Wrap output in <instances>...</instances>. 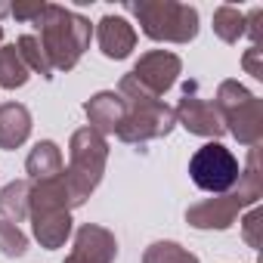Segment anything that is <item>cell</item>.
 Returning <instances> with one entry per match:
<instances>
[{"label": "cell", "instance_id": "1", "mask_svg": "<svg viewBox=\"0 0 263 263\" xmlns=\"http://www.w3.org/2000/svg\"><path fill=\"white\" fill-rule=\"evenodd\" d=\"M34 28H37V41H41L53 71H71L81 62V56L87 53L90 37H93L90 19H84L81 13L59 7V4H47L41 19L34 22Z\"/></svg>", "mask_w": 263, "mask_h": 263}, {"label": "cell", "instance_id": "2", "mask_svg": "<svg viewBox=\"0 0 263 263\" xmlns=\"http://www.w3.org/2000/svg\"><path fill=\"white\" fill-rule=\"evenodd\" d=\"M260 198H263L260 149H251L248 152V164L238 174V183L229 192H223V195H214V198H204V201L192 204L186 211V223L192 229H201V232H208V229H229L235 223V217L245 208H254Z\"/></svg>", "mask_w": 263, "mask_h": 263}, {"label": "cell", "instance_id": "3", "mask_svg": "<svg viewBox=\"0 0 263 263\" xmlns=\"http://www.w3.org/2000/svg\"><path fill=\"white\" fill-rule=\"evenodd\" d=\"M118 93L127 105L124 111V121L118 127V140L121 143H130V146H146L152 140H161L167 137L171 130L177 127V118H174V108L167 102H161L158 96L146 93L130 74L121 78L118 84Z\"/></svg>", "mask_w": 263, "mask_h": 263}, {"label": "cell", "instance_id": "4", "mask_svg": "<svg viewBox=\"0 0 263 263\" xmlns=\"http://www.w3.org/2000/svg\"><path fill=\"white\" fill-rule=\"evenodd\" d=\"M108 164V143L105 137H99L96 130L81 127L68 140V171H65V183L71 192V208H81L93 189L102 183Z\"/></svg>", "mask_w": 263, "mask_h": 263}, {"label": "cell", "instance_id": "5", "mask_svg": "<svg viewBox=\"0 0 263 263\" xmlns=\"http://www.w3.org/2000/svg\"><path fill=\"white\" fill-rule=\"evenodd\" d=\"M127 13H134L143 34L161 44H189L198 34V10L177 0H140L127 4Z\"/></svg>", "mask_w": 263, "mask_h": 263}, {"label": "cell", "instance_id": "6", "mask_svg": "<svg viewBox=\"0 0 263 263\" xmlns=\"http://www.w3.org/2000/svg\"><path fill=\"white\" fill-rule=\"evenodd\" d=\"M214 108L223 121V130L232 134L241 146L257 149L263 140V102L238 81H223L217 87Z\"/></svg>", "mask_w": 263, "mask_h": 263}, {"label": "cell", "instance_id": "7", "mask_svg": "<svg viewBox=\"0 0 263 263\" xmlns=\"http://www.w3.org/2000/svg\"><path fill=\"white\" fill-rule=\"evenodd\" d=\"M241 164L232 155V149H226L223 143H204L201 149H195V155L189 158V177L201 192L211 195H223L238 183Z\"/></svg>", "mask_w": 263, "mask_h": 263}, {"label": "cell", "instance_id": "8", "mask_svg": "<svg viewBox=\"0 0 263 263\" xmlns=\"http://www.w3.org/2000/svg\"><path fill=\"white\" fill-rule=\"evenodd\" d=\"M174 118H177V124H183V127L189 130V134L204 137V140H211V143H217V140L226 134V130H223V121H220V115H217V108H214V102L198 93V81H189V84L183 87V96H180V102L174 105Z\"/></svg>", "mask_w": 263, "mask_h": 263}, {"label": "cell", "instance_id": "9", "mask_svg": "<svg viewBox=\"0 0 263 263\" xmlns=\"http://www.w3.org/2000/svg\"><path fill=\"white\" fill-rule=\"evenodd\" d=\"M180 71H183V59L177 53H171V50H149L146 56H140V62L134 65V71H127V74L134 78L146 93H152V96L161 99L177 84Z\"/></svg>", "mask_w": 263, "mask_h": 263}, {"label": "cell", "instance_id": "10", "mask_svg": "<svg viewBox=\"0 0 263 263\" xmlns=\"http://www.w3.org/2000/svg\"><path fill=\"white\" fill-rule=\"evenodd\" d=\"M118 238L111 229L99 223H84L74 232V245L65 254V263H115Z\"/></svg>", "mask_w": 263, "mask_h": 263}, {"label": "cell", "instance_id": "11", "mask_svg": "<svg viewBox=\"0 0 263 263\" xmlns=\"http://www.w3.org/2000/svg\"><path fill=\"white\" fill-rule=\"evenodd\" d=\"M96 44L105 59H127L137 50V28L130 25L124 16H102L96 25Z\"/></svg>", "mask_w": 263, "mask_h": 263}, {"label": "cell", "instance_id": "12", "mask_svg": "<svg viewBox=\"0 0 263 263\" xmlns=\"http://www.w3.org/2000/svg\"><path fill=\"white\" fill-rule=\"evenodd\" d=\"M124 111H127V105H124L121 93H115V90H99V93H93V96L84 102V115H87V121H90L87 127L96 130L99 137L118 134V127H121V121H124Z\"/></svg>", "mask_w": 263, "mask_h": 263}, {"label": "cell", "instance_id": "13", "mask_svg": "<svg viewBox=\"0 0 263 263\" xmlns=\"http://www.w3.org/2000/svg\"><path fill=\"white\" fill-rule=\"evenodd\" d=\"M31 137V111L22 102H4L0 105V149H19Z\"/></svg>", "mask_w": 263, "mask_h": 263}, {"label": "cell", "instance_id": "14", "mask_svg": "<svg viewBox=\"0 0 263 263\" xmlns=\"http://www.w3.org/2000/svg\"><path fill=\"white\" fill-rule=\"evenodd\" d=\"M71 211H59V214H41V217H31V232L34 238L41 241V248L53 251V248H62L71 235Z\"/></svg>", "mask_w": 263, "mask_h": 263}, {"label": "cell", "instance_id": "15", "mask_svg": "<svg viewBox=\"0 0 263 263\" xmlns=\"http://www.w3.org/2000/svg\"><path fill=\"white\" fill-rule=\"evenodd\" d=\"M25 171H28V180H50V177H59L65 167H62V149L53 143V140H41L28 158H25Z\"/></svg>", "mask_w": 263, "mask_h": 263}, {"label": "cell", "instance_id": "16", "mask_svg": "<svg viewBox=\"0 0 263 263\" xmlns=\"http://www.w3.org/2000/svg\"><path fill=\"white\" fill-rule=\"evenodd\" d=\"M28 195H31V180H13L0 189V217L10 223H22L28 217Z\"/></svg>", "mask_w": 263, "mask_h": 263}, {"label": "cell", "instance_id": "17", "mask_svg": "<svg viewBox=\"0 0 263 263\" xmlns=\"http://www.w3.org/2000/svg\"><path fill=\"white\" fill-rule=\"evenodd\" d=\"M28 78H31V71L22 62L16 44H4L0 47V87L4 90H19V87L28 84Z\"/></svg>", "mask_w": 263, "mask_h": 263}, {"label": "cell", "instance_id": "18", "mask_svg": "<svg viewBox=\"0 0 263 263\" xmlns=\"http://www.w3.org/2000/svg\"><path fill=\"white\" fill-rule=\"evenodd\" d=\"M214 34L223 41V44H238L245 37V13L223 4L214 10Z\"/></svg>", "mask_w": 263, "mask_h": 263}, {"label": "cell", "instance_id": "19", "mask_svg": "<svg viewBox=\"0 0 263 263\" xmlns=\"http://www.w3.org/2000/svg\"><path fill=\"white\" fill-rule=\"evenodd\" d=\"M16 50H19L22 62L28 65V71H37L44 81H50V78L56 74V71H53V65L47 62V53H44V47H41L37 34H22V37L16 41Z\"/></svg>", "mask_w": 263, "mask_h": 263}, {"label": "cell", "instance_id": "20", "mask_svg": "<svg viewBox=\"0 0 263 263\" xmlns=\"http://www.w3.org/2000/svg\"><path fill=\"white\" fill-rule=\"evenodd\" d=\"M143 263H201V260L177 241H152L143 254Z\"/></svg>", "mask_w": 263, "mask_h": 263}, {"label": "cell", "instance_id": "21", "mask_svg": "<svg viewBox=\"0 0 263 263\" xmlns=\"http://www.w3.org/2000/svg\"><path fill=\"white\" fill-rule=\"evenodd\" d=\"M25 251H28V235H25L16 223H10V220L0 217V254L10 257V260H16V257H22Z\"/></svg>", "mask_w": 263, "mask_h": 263}, {"label": "cell", "instance_id": "22", "mask_svg": "<svg viewBox=\"0 0 263 263\" xmlns=\"http://www.w3.org/2000/svg\"><path fill=\"white\" fill-rule=\"evenodd\" d=\"M44 7H47V0H16V4L10 7V16H13V19H19V22L34 25V22L41 19Z\"/></svg>", "mask_w": 263, "mask_h": 263}, {"label": "cell", "instance_id": "23", "mask_svg": "<svg viewBox=\"0 0 263 263\" xmlns=\"http://www.w3.org/2000/svg\"><path fill=\"white\" fill-rule=\"evenodd\" d=\"M260 226H263V211L254 204V211L241 217V235H245L248 248H254V251L260 248Z\"/></svg>", "mask_w": 263, "mask_h": 263}, {"label": "cell", "instance_id": "24", "mask_svg": "<svg viewBox=\"0 0 263 263\" xmlns=\"http://www.w3.org/2000/svg\"><path fill=\"white\" fill-rule=\"evenodd\" d=\"M241 68H245L254 81H263V50H260V47H248L245 56H241Z\"/></svg>", "mask_w": 263, "mask_h": 263}, {"label": "cell", "instance_id": "25", "mask_svg": "<svg viewBox=\"0 0 263 263\" xmlns=\"http://www.w3.org/2000/svg\"><path fill=\"white\" fill-rule=\"evenodd\" d=\"M260 25H263V10L254 7V10L245 16V34L251 37V47H260Z\"/></svg>", "mask_w": 263, "mask_h": 263}, {"label": "cell", "instance_id": "26", "mask_svg": "<svg viewBox=\"0 0 263 263\" xmlns=\"http://www.w3.org/2000/svg\"><path fill=\"white\" fill-rule=\"evenodd\" d=\"M0 47H4V25H0Z\"/></svg>", "mask_w": 263, "mask_h": 263}]
</instances>
